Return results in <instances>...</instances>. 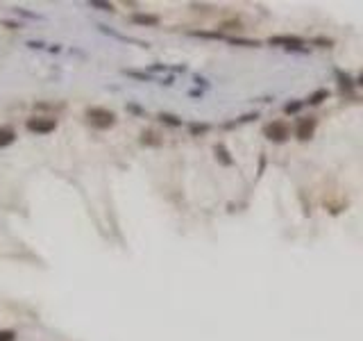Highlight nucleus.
Instances as JSON below:
<instances>
[{
	"mask_svg": "<svg viewBox=\"0 0 363 341\" xmlns=\"http://www.w3.org/2000/svg\"><path fill=\"white\" fill-rule=\"evenodd\" d=\"M91 7L102 9V12H113V5L111 3H102V0H91Z\"/></svg>",
	"mask_w": 363,
	"mask_h": 341,
	"instance_id": "obj_14",
	"label": "nucleus"
},
{
	"mask_svg": "<svg viewBox=\"0 0 363 341\" xmlns=\"http://www.w3.org/2000/svg\"><path fill=\"white\" fill-rule=\"evenodd\" d=\"M14 339H16V334L12 330H0V341H14Z\"/></svg>",
	"mask_w": 363,
	"mask_h": 341,
	"instance_id": "obj_16",
	"label": "nucleus"
},
{
	"mask_svg": "<svg viewBox=\"0 0 363 341\" xmlns=\"http://www.w3.org/2000/svg\"><path fill=\"white\" fill-rule=\"evenodd\" d=\"M302 109V100H293V103L284 105V114H297Z\"/></svg>",
	"mask_w": 363,
	"mask_h": 341,
	"instance_id": "obj_13",
	"label": "nucleus"
},
{
	"mask_svg": "<svg viewBox=\"0 0 363 341\" xmlns=\"http://www.w3.org/2000/svg\"><path fill=\"white\" fill-rule=\"evenodd\" d=\"M216 157H218V162H220L222 166H231V164H234V159L229 157L227 148H225V145H220V143L216 145Z\"/></svg>",
	"mask_w": 363,
	"mask_h": 341,
	"instance_id": "obj_8",
	"label": "nucleus"
},
{
	"mask_svg": "<svg viewBox=\"0 0 363 341\" xmlns=\"http://www.w3.org/2000/svg\"><path fill=\"white\" fill-rule=\"evenodd\" d=\"M316 127H318L316 116H304L302 121L297 123V127H295V134H297L299 141H309L313 136V132H316Z\"/></svg>",
	"mask_w": 363,
	"mask_h": 341,
	"instance_id": "obj_5",
	"label": "nucleus"
},
{
	"mask_svg": "<svg viewBox=\"0 0 363 341\" xmlns=\"http://www.w3.org/2000/svg\"><path fill=\"white\" fill-rule=\"evenodd\" d=\"M125 75H132V77H136V80H143V82H150V80H152V77H150L148 73H141V71H130V68H127V71H125Z\"/></svg>",
	"mask_w": 363,
	"mask_h": 341,
	"instance_id": "obj_15",
	"label": "nucleus"
},
{
	"mask_svg": "<svg viewBox=\"0 0 363 341\" xmlns=\"http://www.w3.org/2000/svg\"><path fill=\"white\" fill-rule=\"evenodd\" d=\"M25 127L30 132H34V134H48V132H52L54 127H57V123H54L52 118L34 116V118H30V121L25 123Z\"/></svg>",
	"mask_w": 363,
	"mask_h": 341,
	"instance_id": "obj_3",
	"label": "nucleus"
},
{
	"mask_svg": "<svg viewBox=\"0 0 363 341\" xmlns=\"http://www.w3.org/2000/svg\"><path fill=\"white\" fill-rule=\"evenodd\" d=\"M159 121L166 123V125H172V127H179V125H182L179 116H175V114H166V112L159 114Z\"/></svg>",
	"mask_w": 363,
	"mask_h": 341,
	"instance_id": "obj_10",
	"label": "nucleus"
},
{
	"mask_svg": "<svg viewBox=\"0 0 363 341\" xmlns=\"http://www.w3.org/2000/svg\"><path fill=\"white\" fill-rule=\"evenodd\" d=\"M263 134H266V139H270L272 143H284V141L288 139V125H286L284 121H272L263 127Z\"/></svg>",
	"mask_w": 363,
	"mask_h": 341,
	"instance_id": "obj_2",
	"label": "nucleus"
},
{
	"mask_svg": "<svg viewBox=\"0 0 363 341\" xmlns=\"http://www.w3.org/2000/svg\"><path fill=\"white\" fill-rule=\"evenodd\" d=\"M270 45H279V48H290V50H302L304 48V39L299 36H290V34H279V36H270L268 39Z\"/></svg>",
	"mask_w": 363,
	"mask_h": 341,
	"instance_id": "obj_4",
	"label": "nucleus"
},
{
	"mask_svg": "<svg viewBox=\"0 0 363 341\" xmlns=\"http://www.w3.org/2000/svg\"><path fill=\"white\" fill-rule=\"evenodd\" d=\"M356 84H358V86H363V73H361V75L356 77Z\"/></svg>",
	"mask_w": 363,
	"mask_h": 341,
	"instance_id": "obj_18",
	"label": "nucleus"
},
{
	"mask_svg": "<svg viewBox=\"0 0 363 341\" xmlns=\"http://www.w3.org/2000/svg\"><path fill=\"white\" fill-rule=\"evenodd\" d=\"M127 109H130V112H134V114H143V109H141L139 105H132V103L127 105Z\"/></svg>",
	"mask_w": 363,
	"mask_h": 341,
	"instance_id": "obj_17",
	"label": "nucleus"
},
{
	"mask_svg": "<svg viewBox=\"0 0 363 341\" xmlns=\"http://www.w3.org/2000/svg\"><path fill=\"white\" fill-rule=\"evenodd\" d=\"M132 23H139V25H157L159 23V18L157 16H152V14H141V12H136V14H132Z\"/></svg>",
	"mask_w": 363,
	"mask_h": 341,
	"instance_id": "obj_6",
	"label": "nucleus"
},
{
	"mask_svg": "<svg viewBox=\"0 0 363 341\" xmlns=\"http://www.w3.org/2000/svg\"><path fill=\"white\" fill-rule=\"evenodd\" d=\"M86 116H89V123H91V125L98 127V130H107V127L116 125V114H113L111 109L91 107L89 112H86Z\"/></svg>",
	"mask_w": 363,
	"mask_h": 341,
	"instance_id": "obj_1",
	"label": "nucleus"
},
{
	"mask_svg": "<svg viewBox=\"0 0 363 341\" xmlns=\"http://www.w3.org/2000/svg\"><path fill=\"white\" fill-rule=\"evenodd\" d=\"M16 139V132L12 127H0V148H7L9 143H14Z\"/></svg>",
	"mask_w": 363,
	"mask_h": 341,
	"instance_id": "obj_7",
	"label": "nucleus"
},
{
	"mask_svg": "<svg viewBox=\"0 0 363 341\" xmlns=\"http://www.w3.org/2000/svg\"><path fill=\"white\" fill-rule=\"evenodd\" d=\"M327 98H329V89H318L309 95V105H320V103H325Z\"/></svg>",
	"mask_w": 363,
	"mask_h": 341,
	"instance_id": "obj_9",
	"label": "nucleus"
},
{
	"mask_svg": "<svg viewBox=\"0 0 363 341\" xmlns=\"http://www.w3.org/2000/svg\"><path fill=\"white\" fill-rule=\"evenodd\" d=\"M189 130H191V134H193V136H198V134H204V132L209 130V125H207V123H191Z\"/></svg>",
	"mask_w": 363,
	"mask_h": 341,
	"instance_id": "obj_12",
	"label": "nucleus"
},
{
	"mask_svg": "<svg viewBox=\"0 0 363 341\" xmlns=\"http://www.w3.org/2000/svg\"><path fill=\"white\" fill-rule=\"evenodd\" d=\"M141 141H143L145 145H159V143H161L159 134H157V132H152V130H145L143 132V139H141Z\"/></svg>",
	"mask_w": 363,
	"mask_h": 341,
	"instance_id": "obj_11",
	"label": "nucleus"
}]
</instances>
